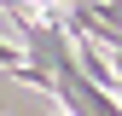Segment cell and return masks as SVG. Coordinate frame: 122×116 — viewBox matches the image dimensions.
<instances>
[{
    "mask_svg": "<svg viewBox=\"0 0 122 116\" xmlns=\"http://www.w3.org/2000/svg\"><path fill=\"white\" fill-rule=\"evenodd\" d=\"M23 64V52H18V41H0V70H6V76H12V70H18Z\"/></svg>",
    "mask_w": 122,
    "mask_h": 116,
    "instance_id": "obj_1",
    "label": "cell"
}]
</instances>
